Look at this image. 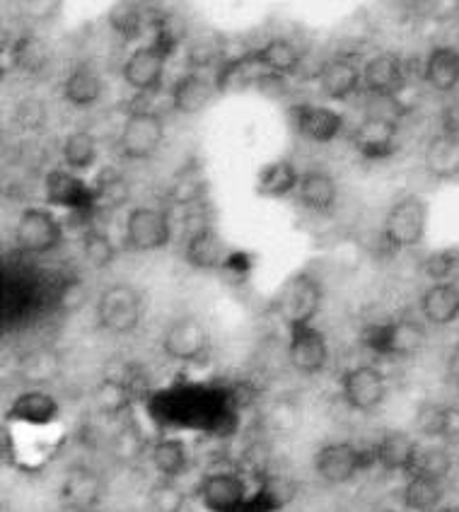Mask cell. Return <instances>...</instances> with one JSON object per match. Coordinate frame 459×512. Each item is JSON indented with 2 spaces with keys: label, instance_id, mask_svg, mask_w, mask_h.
I'll return each instance as SVG.
<instances>
[{
  "label": "cell",
  "instance_id": "obj_54",
  "mask_svg": "<svg viewBox=\"0 0 459 512\" xmlns=\"http://www.w3.org/2000/svg\"><path fill=\"white\" fill-rule=\"evenodd\" d=\"M443 512H459V505H452V508H447Z\"/></svg>",
  "mask_w": 459,
  "mask_h": 512
},
{
  "label": "cell",
  "instance_id": "obj_47",
  "mask_svg": "<svg viewBox=\"0 0 459 512\" xmlns=\"http://www.w3.org/2000/svg\"><path fill=\"white\" fill-rule=\"evenodd\" d=\"M423 269H426L431 281L445 283L459 269V249H440V252L428 256Z\"/></svg>",
  "mask_w": 459,
  "mask_h": 512
},
{
  "label": "cell",
  "instance_id": "obj_19",
  "mask_svg": "<svg viewBox=\"0 0 459 512\" xmlns=\"http://www.w3.org/2000/svg\"><path fill=\"white\" fill-rule=\"evenodd\" d=\"M418 442L404 430H387L375 445V462L385 471H402L409 474L418 455Z\"/></svg>",
  "mask_w": 459,
  "mask_h": 512
},
{
  "label": "cell",
  "instance_id": "obj_30",
  "mask_svg": "<svg viewBox=\"0 0 459 512\" xmlns=\"http://www.w3.org/2000/svg\"><path fill=\"white\" fill-rule=\"evenodd\" d=\"M92 191H95V213L114 211V208H121L129 201V182H126L124 174L114 170V167H104V170L97 174Z\"/></svg>",
  "mask_w": 459,
  "mask_h": 512
},
{
  "label": "cell",
  "instance_id": "obj_4",
  "mask_svg": "<svg viewBox=\"0 0 459 512\" xmlns=\"http://www.w3.org/2000/svg\"><path fill=\"white\" fill-rule=\"evenodd\" d=\"M322 305V288L310 273H298L283 285L276 300V312L288 327L310 324Z\"/></svg>",
  "mask_w": 459,
  "mask_h": 512
},
{
  "label": "cell",
  "instance_id": "obj_35",
  "mask_svg": "<svg viewBox=\"0 0 459 512\" xmlns=\"http://www.w3.org/2000/svg\"><path fill=\"white\" fill-rule=\"evenodd\" d=\"M295 184H298V172H295V167L286 160H278L261 170L257 194L264 196V199H281V196H288L290 191L295 189Z\"/></svg>",
  "mask_w": 459,
  "mask_h": 512
},
{
  "label": "cell",
  "instance_id": "obj_2",
  "mask_svg": "<svg viewBox=\"0 0 459 512\" xmlns=\"http://www.w3.org/2000/svg\"><path fill=\"white\" fill-rule=\"evenodd\" d=\"M143 300L136 288L126 283L109 285L97 300V322L109 334H131L141 324Z\"/></svg>",
  "mask_w": 459,
  "mask_h": 512
},
{
  "label": "cell",
  "instance_id": "obj_43",
  "mask_svg": "<svg viewBox=\"0 0 459 512\" xmlns=\"http://www.w3.org/2000/svg\"><path fill=\"white\" fill-rule=\"evenodd\" d=\"M129 397H131L129 384L109 377V380H104L100 384V389H97L95 401L102 413H107V416H116V413L129 409Z\"/></svg>",
  "mask_w": 459,
  "mask_h": 512
},
{
  "label": "cell",
  "instance_id": "obj_40",
  "mask_svg": "<svg viewBox=\"0 0 459 512\" xmlns=\"http://www.w3.org/2000/svg\"><path fill=\"white\" fill-rule=\"evenodd\" d=\"M150 512H182L187 508V493L182 491L174 479H160L148 491Z\"/></svg>",
  "mask_w": 459,
  "mask_h": 512
},
{
  "label": "cell",
  "instance_id": "obj_48",
  "mask_svg": "<svg viewBox=\"0 0 459 512\" xmlns=\"http://www.w3.org/2000/svg\"><path fill=\"white\" fill-rule=\"evenodd\" d=\"M15 124L22 128V131H42L46 124V107L42 100H22L15 107Z\"/></svg>",
  "mask_w": 459,
  "mask_h": 512
},
{
  "label": "cell",
  "instance_id": "obj_5",
  "mask_svg": "<svg viewBox=\"0 0 459 512\" xmlns=\"http://www.w3.org/2000/svg\"><path fill=\"white\" fill-rule=\"evenodd\" d=\"M162 138H165V126H162L160 116L148 109H133L121 128V155L129 160H145L160 148Z\"/></svg>",
  "mask_w": 459,
  "mask_h": 512
},
{
  "label": "cell",
  "instance_id": "obj_16",
  "mask_svg": "<svg viewBox=\"0 0 459 512\" xmlns=\"http://www.w3.org/2000/svg\"><path fill=\"white\" fill-rule=\"evenodd\" d=\"M167 56L155 44L141 46L129 56L124 66V80L138 92H158L162 87Z\"/></svg>",
  "mask_w": 459,
  "mask_h": 512
},
{
  "label": "cell",
  "instance_id": "obj_39",
  "mask_svg": "<svg viewBox=\"0 0 459 512\" xmlns=\"http://www.w3.org/2000/svg\"><path fill=\"white\" fill-rule=\"evenodd\" d=\"M83 254H85L87 264H90L92 269L100 271V269H107V266L114 264L116 247L107 232L92 228L83 235Z\"/></svg>",
  "mask_w": 459,
  "mask_h": 512
},
{
  "label": "cell",
  "instance_id": "obj_33",
  "mask_svg": "<svg viewBox=\"0 0 459 512\" xmlns=\"http://www.w3.org/2000/svg\"><path fill=\"white\" fill-rule=\"evenodd\" d=\"M206 194V177L199 162H189L172 177L170 199L179 206H194Z\"/></svg>",
  "mask_w": 459,
  "mask_h": 512
},
{
  "label": "cell",
  "instance_id": "obj_15",
  "mask_svg": "<svg viewBox=\"0 0 459 512\" xmlns=\"http://www.w3.org/2000/svg\"><path fill=\"white\" fill-rule=\"evenodd\" d=\"M46 201L68 211H95V191L75 174L54 170L46 177Z\"/></svg>",
  "mask_w": 459,
  "mask_h": 512
},
{
  "label": "cell",
  "instance_id": "obj_8",
  "mask_svg": "<svg viewBox=\"0 0 459 512\" xmlns=\"http://www.w3.org/2000/svg\"><path fill=\"white\" fill-rule=\"evenodd\" d=\"M63 240L61 223L44 208H27L20 215L15 228V242L22 252L29 254H46L54 249Z\"/></svg>",
  "mask_w": 459,
  "mask_h": 512
},
{
  "label": "cell",
  "instance_id": "obj_37",
  "mask_svg": "<svg viewBox=\"0 0 459 512\" xmlns=\"http://www.w3.org/2000/svg\"><path fill=\"white\" fill-rule=\"evenodd\" d=\"M58 375V356L51 348H34L20 360V377L29 384L51 382Z\"/></svg>",
  "mask_w": 459,
  "mask_h": 512
},
{
  "label": "cell",
  "instance_id": "obj_9",
  "mask_svg": "<svg viewBox=\"0 0 459 512\" xmlns=\"http://www.w3.org/2000/svg\"><path fill=\"white\" fill-rule=\"evenodd\" d=\"M162 351L167 358L191 363L199 360L208 351V329L203 327L201 319L184 314L177 317L162 334Z\"/></svg>",
  "mask_w": 459,
  "mask_h": 512
},
{
  "label": "cell",
  "instance_id": "obj_50",
  "mask_svg": "<svg viewBox=\"0 0 459 512\" xmlns=\"http://www.w3.org/2000/svg\"><path fill=\"white\" fill-rule=\"evenodd\" d=\"M283 500L271 491L269 486H261L259 493H254L252 498H247L242 503V508L237 512H278L283 508Z\"/></svg>",
  "mask_w": 459,
  "mask_h": 512
},
{
  "label": "cell",
  "instance_id": "obj_11",
  "mask_svg": "<svg viewBox=\"0 0 459 512\" xmlns=\"http://www.w3.org/2000/svg\"><path fill=\"white\" fill-rule=\"evenodd\" d=\"M201 505L208 512H237L242 503L247 500V484L240 474L232 471H216L201 479L199 488H196Z\"/></svg>",
  "mask_w": 459,
  "mask_h": 512
},
{
  "label": "cell",
  "instance_id": "obj_22",
  "mask_svg": "<svg viewBox=\"0 0 459 512\" xmlns=\"http://www.w3.org/2000/svg\"><path fill=\"white\" fill-rule=\"evenodd\" d=\"M360 80H363V71L348 58H331L319 71V87L322 95L329 100H346L353 92L358 90Z\"/></svg>",
  "mask_w": 459,
  "mask_h": 512
},
{
  "label": "cell",
  "instance_id": "obj_36",
  "mask_svg": "<svg viewBox=\"0 0 459 512\" xmlns=\"http://www.w3.org/2000/svg\"><path fill=\"white\" fill-rule=\"evenodd\" d=\"M10 56H13L15 68H20L22 73L29 75L42 73L46 63H49V49H46V44L39 37H34V34H25V37L17 39Z\"/></svg>",
  "mask_w": 459,
  "mask_h": 512
},
{
  "label": "cell",
  "instance_id": "obj_55",
  "mask_svg": "<svg viewBox=\"0 0 459 512\" xmlns=\"http://www.w3.org/2000/svg\"><path fill=\"white\" fill-rule=\"evenodd\" d=\"M382 512H397V510H382Z\"/></svg>",
  "mask_w": 459,
  "mask_h": 512
},
{
  "label": "cell",
  "instance_id": "obj_41",
  "mask_svg": "<svg viewBox=\"0 0 459 512\" xmlns=\"http://www.w3.org/2000/svg\"><path fill=\"white\" fill-rule=\"evenodd\" d=\"M452 469V457L443 447H421L414 459V467L406 476H431V479L443 481Z\"/></svg>",
  "mask_w": 459,
  "mask_h": 512
},
{
  "label": "cell",
  "instance_id": "obj_27",
  "mask_svg": "<svg viewBox=\"0 0 459 512\" xmlns=\"http://www.w3.org/2000/svg\"><path fill=\"white\" fill-rule=\"evenodd\" d=\"M213 97V83L199 73H187L172 87V104L179 114H199Z\"/></svg>",
  "mask_w": 459,
  "mask_h": 512
},
{
  "label": "cell",
  "instance_id": "obj_25",
  "mask_svg": "<svg viewBox=\"0 0 459 512\" xmlns=\"http://www.w3.org/2000/svg\"><path fill=\"white\" fill-rule=\"evenodd\" d=\"M423 78L435 92H452L459 85V51L452 46H435L423 66Z\"/></svg>",
  "mask_w": 459,
  "mask_h": 512
},
{
  "label": "cell",
  "instance_id": "obj_34",
  "mask_svg": "<svg viewBox=\"0 0 459 512\" xmlns=\"http://www.w3.org/2000/svg\"><path fill=\"white\" fill-rule=\"evenodd\" d=\"M102 95V80L100 75L92 71L90 66H78L68 75L66 83H63V97L75 107H87V104H95Z\"/></svg>",
  "mask_w": 459,
  "mask_h": 512
},
{
  "label": "cell",
  "instance_id": "obj_1",
  "mask_svg": "<svg viewBox=\"0 0 459 512\" xmlns=\"http://www.w3.org/2000/svg\"><path fill=\"white\" fill-rule=\"evenodd\" d=\"M363 346L389 358H409L426 346V327L414 317H399L392 322L368 324L360 334Z\"/></svg>",
  "mask_w": 459,
  "mask_h": 512
},
{
  "label": "cell",
  "instance_id": "obj_12",
  "mask_svg": "<svg viewBox=\"0 0 459 512\" xmlns=\"http://www.w3.org/2000/svg\"><path fill=\"white\" fill-rule=\"evenodd\" d=\"M288 358L293 363V368L302 372V375H317V372H322L329 360V346L322 331L312 327V324L290 327Z\"/></svg>",
  "mask_w": 459,
  "mask_h": 512
},
{
  "label": "cell",
  "instance_id": "obj_53",
  "mask_svg": "<svg viewBox=\"0 0 459 512\" xmlns=\"http://www.w3.org/2000/svg\"><path fill=\"white\" fill-rule=\"evenodd\" d=\"M445 368H447V380L459 389V343H455V346L450 348V353H447Z\"/></svg>",
  "mask_w": 459,
  "mask_h": 512
},
{
  "label": "cell",
  "instance_id": "obj_10",
  "mask_svg": "<svg viewBox=\"0 0 459 512\" xmlns=\"http://www.w3.org/2000/svg\"><path fill=\"white\" fill-rule=\"evenodd\" d=\"M341 394L356 411H375L387 397L385 375L373 365H358L341 377Z\"/></svg>",
  "mask_w": 459,
  "mask_h": 512
},
{
  "label": "cell",
  "instance_id": "obj_42",
  "mask_svg": "<svg viewBox=\"0 0 459 512\" xmlns=\"http://www.w3.org/2000/svg\"><path fill=\"white\" fill-rule=\"evenodd\" d=\"M153 29H155V39L153 44L158 46L165 56H170L179 44H182L184 34H187V25L179 20V15H165L162 13L160 17L153 20Z\"/></svg>",
  "mask_w": 459,
  "mask_h": 512
},
{
  "label": "cell",
  "instance_id": "obj_6",
  "mask_svg": "<svg viewBox=\"0 0 459 512\" xmlns=\"http://www.w3.org/2000/svg\"><path fill=\"white\" fill-rule=\"evenodd\" d=\"M370 462H375V452L365 455L351 442H329L315 455V471L327 484H348Z\"/></svg>",
  "mask_w": 459,
  "mask_h": 512
},
{
  "label": "cell",
  "instance_id": "obj_18",
  "mask_svg": "<svg viewBox=\"0 0 459 512\" xmlns=\"http://www.w3.org/2000/svg\"><path fill=\"white\" fill-rule=\"evenodd\" d=\"M184 256L194 269L213 271V269H225L228 264L230 252L225 247L223 237L208 225V228L194 230L187 235V247H184Z\"/></svg>",
  "mask_w": 459,
  "mask_h": 512
},
{
  "label": "cell",
  "instance_id": "obj_28",
  "mask_svg": "<svg viewBox=\"0 0 459 512\" xmlns=\"http://www.w3.org/2000/svg\"><path fill=\"white\" fill-rule=\"evenodd\" d=\"M404 505L414 512H435L445 498V486L440 479L431 476H406Z\"/></svg>",
  "mask_w": 459,
  "mask_h": 512
},
{
  "label": "cell",
  "instance_id": "obj_46",
  "mask_svg": "<svg viewBox=\"0 0 459 512\" xmlns=\"http://www.w3.org/2000/svg\"><path fill=\"white\" fill-rule=\"evenodd\" d=\"M143 447H145V438L141 428H138L133 421L126 423V426L114 435V455L124 459V462L141 457Z\"/></svg>",
  "mask_w": 459,
  "mask_h": 512
},
{
  "label": "cell",
  "instance_id": "obj_17",
  "mask_svg": "<svg viewBox=\"0 0 459 512\" xmlns=\"http://www.w3.org/2000/svg\"><path fill=\"white\" fill-rule=\"evenodd\" d=\"M394 138H397V124L387 116H368L353 133V145L368 160H382L394 153Z\"/></svg>",
  "mask_w": 459,
  "mask_h": 512
},
{
  "label": "cell",
  "instance_id": "obj_23",
  "mask_svg": "<svg viewBox=\"0 0 459 512\" xmlns=\"http://www.w3.org/2000/svg\"><path fill=\"white\" fill-rule=\"evenodd\" d=\"M421 314L433 327H447L459 317V288L452 283H433L421 298Z\"/></svg>",
  "mask_w": 459,
  "mask_h": 512
},
{
  "label": "cell",
  "instance_id": "obj_29",
  "mask_svg": "<svg viewBox=\"0 0 459 512\" xmlns=\"http://www.w3.org/2000/svg\"><path fill=\"white\" fill-rule=\"evenodd\" d=\"M254 63L271 73H281V75H290L298 73L300 68V51L295 49L288 39H271L266 42L261 49L252 51Z\"/></svg>",
  "mask_w": 459,
  "mask_h": 512
},
{
  "label": "cell",
  "instance_id": "obj_31",
  "mask_svg": "<svg viewBox=\"0 0 459 512\" xmlns=\"http://www.w3.org/2000/svg\"><path fill=\"white\" fill-rule=\"evenodd\" d=\"M300 201L310 211H329L336 201V184L327 172H307L300 177Z\"/></svg>",
  "mask_w": 459,
  "mask_h": 512
},
{
  "label": "cell",
  "instance_id": "obj_20",
  "mask_svg": "<svg viewBox=\"0 0 459 512\" xmlns=\"http://www.w3.org/2000/svg\"><path fill=\"white\" fill-rule=\"evenodd\" d=\"M293 121L302 136L317 143L334 141L339 136L341 124H344L339 112H334L329 107H315V104H300V107H295Z\"/></svg>",
  "mask_w": 459,
  "mask_h": 512
},
{
  "label": "cell",
  "instance_id": "obj_44",
  "mask_svg": "<svg viewBox=\"0 0 459 512\" xmlns=\"http://www.w3.org/2000/svg\"><path fill=\"white\" fill-rule=\"evenodd\" d=\"M109 22L126 42L131 39L141 37V29H143V13L136 3H119L114 5L112 13H109Z\"/></svg>",
  "mask_w": 459,
  "mask_h": 512
},
{
  "label": "cell",
  "instance_id": "obj_38",
  "mask_svg": "<svg viewBox=\"0 0 459 512\" xmlns=\"http://www.w3.org/2000/svg\"><path fill=\"white\" fill-rule=\"evenodd\" d=\"M63 160L71 170H87L97 160V141L90 131H75L63 143Z\"/></svg>",
  "mask_w": 459,
  "mask_h": 512
},
{
  "label": "cell",
  "instance_id": "obj_32",
  "mask_svg": "<svg viewBox=\"0 0 459 512\" xmlns=\"http://www.w3.org/2000/svg\"><path fill=\"white\" fill-rule=\"evenodd\" d=\"M150 459H153V467L158 469L162 479H177L189 467V450L184 440H160L153 445Z\"/></svg>",
  "mask_w": 459,
  "mask_h": 512
},
{
  "label": "cell",
  "instance_id": "obj_51",
  "mask_svg": "<svg viewBox=\"0 0 459 512\" xmlns=\"http://www.w3.org/2000/svg\"><path fill=\"white\" fill-rule=\"evenodd\" d=\"M254 85H257L259 95L269 97V100H281V97L288 95L286 75H281V73L264 71L261 75H257V80H254Z\"/></svg>",
  "mask_w": 459,
  "mask_h": 512
},
{
  "label": "cell",
  "instance_id": "obj_7",
  "mask_svg": "<svg viewBox=\"0 0 459 512\" xmlns=\"http://www.w3.org/2000/svg\"><path fill=\"white\" fill-rule=\"evenodd\" d=\"M170 240V218L158 208H133L126 218V247L131 252H158Z\"/></svg>",
  "mask_w": 459,
  "mask_h": 512
},
{
  "label": "cell",
  "instance_id": "obj_45",
  "mask_svg": "<svg viewBox=\"0 0 459 512\" xmlns=\"http://www.w3.org/2000/svg\"><path fill=\"white\" fill-rule=\"evenodd\" d=\"M225 58V42L220 37H208L199 39L196 44H191L187 61L191 68H211L213 63H223Z\"/></svg>",
  "mask_w": 459,
  "mask_h": 512
},
{
  "label": "cell",
  "instance_id": "obj_52",
  "mask_svg": "<svg viewBox=\"0 0 459 512\" xmlns=\"http://www.w3.org/2000/svg\"><path fill=\"white\" fill-rule=\"evenodd\" d=\"M269 421L276 430H288L295 426V421H298V411H295L288 401H278V404H273V409L269 411Z\"/></svg>",
  "mask_w": 459,
  "mask_h": 512
},
{
  "label": "cell",
  "instance_id": "obj_49",
  "mask_svg": "<svg viewBox=\"0 0 459 512\" xmlns=\"http://www.w3.org/2000/svg\"><path fill=\"white\" fill-rule=\"evenodd\" d=\"M85 302H87V290L80 278H71V281L61 285V293H58V307H61L63 312L68 314L78 312Z\"/></svg>",
  "mask_w": 459,
  "mask_h": 512
},
{
  "label": "cell",
  "instance_id": "obj_3",
  "mask_svg": "<svg viewBox=\"0 0 459 512\" xmlns=\"http://www.w3.org/2000/svg\"><path fill=\"white\" fill-rule=\"evenodd\" d=\"M428 225V203L421 196H404L392 206L385 220V240L394 249L421 244Z\"/></svg>",
  "mask_w": 459,
  "mask_h": 512
},
{
  "label": "cell",
  "instance_id": "obj_24",
  "mask_svg": "<svg viewBox=\"0 0 459 512\" xmlns=\"http://www.w3.org/2000/svg\"><path fill=\"white\" fill-rule=\"evenodd\" d=\"M426 170L433 174L435 179H452L459 174V136L455 131H445L433 136L428 141L426 155Z\"/></svg>",
  "mask_w": 459,
  "mask_h": 512
},
{
  "label": "cell",
  "instance_id": "obj_26",
  "mask_svg": "<svg viewBox=\"0 0 459 512\" xmlns=\"http://www.w3.org/2000/svg\"><path fill=\"white\" fill-rule=\"evenodd\" d=\"M414 423L416 433L423 438H452V435H457L459 413L443 404H435V401H423L416 409Z\"/></svg>",
  "mask_w": 459,
  "mask_h": 512
},
{
  "label": "cell",
  "instance_id": "obj_21",
  "mask_svg": "<svg viewBox=\"0 0 459 512\" xmlns=\"http://www.w3.org/2000/svg\"><path fill=\"white\" fill-rule=\"evenodd\" d=\"M8 421L29 423V426H49L58 418V404L51 394L39 392V389H29L22 392L13 404H10Z\"/></svg>",
  "mask_w": 459,
  "mask_h": 512
},
{
  "label": "cell",
  "instance_id": "obj_13",
  "mask_svg": "<svg viewBox=\"0 0 459 512\" xmlns=\"http://www.w3.org/2000/svg\"><path fill=\"white\" fill-rule=\"evenodd\" d=\"M104 496V481L95 469L73 467L68 469L61 484V503L73 512H95Z\"/></svg>",
  "mask_w": 459,
  "mask_h": 512
},
{
  "label": "cell",
  "instance_id": "obj_14",
  "mask_svg": "<svg viewBox=\"0 0 459 512\" xmlns=\"http://www.w3.org/2000/svg\"><path fill=\"white\" fill-rule=\"evenodd\" d=\"M363 83L377 100H394L409 83V75H406L404 61L397 54H380L365 63Z\"/></svg>",
  "mask_w": 459,
  "mask_h": 512
}]
</instances>
